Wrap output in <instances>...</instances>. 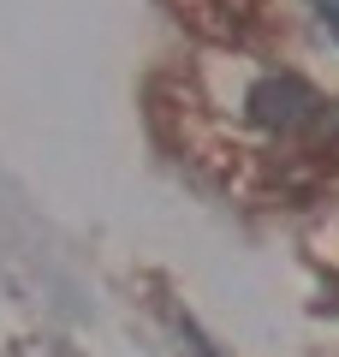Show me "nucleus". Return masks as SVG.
<instances>
[{
  "label": "nucleus",
  "mask_w": 339,
  "mask_h": 357,
  "mask_svg": "<svg viewBox=\"0 0 339 357\" xmlns=\"http://www.w3.org/2000/svg\"><path fill=\"white\" fill-rule=\"evenodd\" d=\"M244 107H250V119L262 131H303L322 119V96H315V84H303L298 72H274V77H256L250 96H244Z\"/></svg>",
  "instance_id": "1"
},
{
  "label": "nucleus",
  "mask_w": 339,
  "mask_h": 357,
  "mask_svg": "<svg viewBox=\"0 0 339 357\" xmlns=\"http://www.w3.org/2000/svg\"><path fill=\"white\" fill-rule=\"evenodd\" d=\"M315 13H322V24L333 30V42H339V0H315Z\"/></svg>",
  "instance_id": "2"
}]
</instances>
